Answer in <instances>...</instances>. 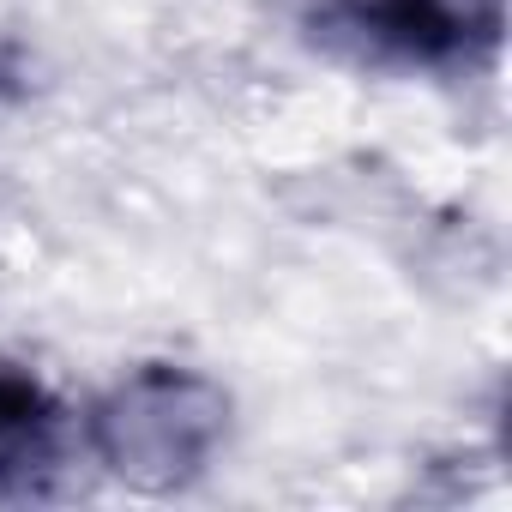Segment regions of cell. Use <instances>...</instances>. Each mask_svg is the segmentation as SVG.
I'll list each match as a JSON object with an SVG mask.
<instances>
[{
  "label": "cell",
  "mask_w": 512,
  "mask_h": 512,
  "mask_svg": "<svg viewBox=\"0 0 512 512\" xmlns=\"http://www.w3.org/2000/svg\"><path fill=\"white\" fill-rule=\"evenodd\" d=\"M500 0H308V31L392 73H470L500 49Z\"/></svg>",
  "instance_id": "7a4b0ae2"
},
{
  "label": "cell",
  "mask_w": 512,
  "mask_h": 512,
  "mask_svg": "<svg viewBox=\"0 0 512 512\" xmlns=\"http://www.w3.org/2000/svg\"><path fill=\"white\" fill-rule=\"evenodd\" d=\"M67 464V404L19 362H0V500L49 494Z\"/></svg>",
  "instance_id": "3957f363"
},
{
  "label": "cell",
  "mask_w": 512,
  "mask_h": 512,
  "mask_svg": "<svg viewBox=\"0 0 512 512\" xmlns=\"http://www.w3.org/2000/svg\"><path fill=\"white\" fill-rule=\"evenodd\" d=\"M85 440L121 488L181 494L229 440V392L187 362H139L91 404Z\"/></svg>",
  "instance_id": "6da1fadb"
}]
</instances>
